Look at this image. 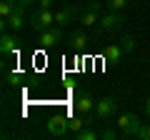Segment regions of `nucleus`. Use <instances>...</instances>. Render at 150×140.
Here are the masks:
<instances>
[{"label": "nucleus", "instance_id": "1", "mask_svg": "<svg viewBox=\"0 0 150 140\" xmlns=\"http://www.w3.org/2000/svg\"><path fill=\"white\" fill-rule=\"evenodd\" d=\"M115 125L120 130V138H138V130L143 120H138L133 113H118L115 115Z\"/></svg>", "mask_w": 150, "mask_h": 140}, {"label": "nucleus", "instance_id": "2", "mask_svg": "<svg viewBox=\"0 0 150 140\" xmlns=\"http://www.w3.org/2000/svg\"><path fill=\"white\" fill-rule=\"evenodd\" d=\"M118 113H120L118 98L105 95V98H100V100H95V118L98 120H110V118H115Z\"/></svg>", "mask_w": 150, "mask_h": 140}, {"label": "nucleus", "instance_id": "3", "mask_svg": "<svg viewBox=\"0 0 150 140\" xmlns=\"http://www.w3.org/2000/svg\"><path fill=\"white\" fill-rule=\"evenodd\" d=\"M28 25H30L35 33H40V30H48V28H53V25H55V13L50 10V8H38V10L30 15Z\"/></svg>", "mask_w": 150, "mask_h": 140}, {"label": "nucleus", "instance_id": "4", "mask_svg": "<svg viewBox=\"0 0 150 140\" xmlns=\"http://www.w3.org/2000/svg\"><path fill=\"white\" fill-rule=\"evenodd\" d=\"M90 35L85 33V28H75L73 33H70V38H68V43H70V50H73L75 55H80V53H85L88 48H90Z\"/></svg>", "mask_w": 150, "mask_h": 140}, {"label": "nucleus", "instance_id": "5", "mask_svg": "<svg viewBox=\"0 0 150 140\" xmlns=\"http://www.w3.org/2000/svg\"><path fill=\"white\" fill-rule=\"evenodd\" d=\"M123 23H125V18L118 10H105L100 15V30L103 33H115V30L123 28Z\"/></svg>", "mask_w": 150, "mask_h": 140}, {"label": "nucleus", "instance_id": "6", "mask_svg": "<svg viewBox=\"0 0 150 140\" xmlns=\"http://www.w3.org/2000/svg\"><path fill=\"white\" fill-rule=\"evenodd\" d=\"M25 25H28V20H25V5H18L15 13L3 20V30H10V33H20Z\"/></svg>", "mask_w": 150, "mask_h": 140}, {"label": "nucleus", "instance_id": "7", "mask_svg": "<svg viewBox=\"0 0 150 140\" xmlns=\"http://www.w3.org/2000/svg\"><path fill=\"white\" fill-rule=\"evenodd\" d=\"M18 48H20V38H18V33L3 30V35H0V55L8 58V55L18 53Z\"/></svg>", "mask_w": 150, "mask_h": 140}, {"label": "nucleus", "instance_id": "8", "mask_svg": "<svg viewBox=\"0 0 150 140\" xmlns=\"http://www.w3.org/2000/svg\"><path fill=\"white\" fill-rule=\"evenodd\" d=\"M45 128H48L50 135H55V138H63V135L70 133V120L65 118V115H53V118H48Z\"/></svg>", "mask_w": 150, "mask_h": 140}, {"label": "nucleus", "instance_id": "9", "mask_svg": "<svg viewBox=\"0 0 150 140\" xmlns=\"http://www.w3.org/2000/svg\"><path fill=\"white\" fill-rule=\"evenodd\" d=\"M60 38H63V28L60 25H53V28H48V30L38 33V43L43 45V48H55V45L60 43Z\"/></svg>", "mask_w": 150, "mask_h": 140}, {"label": "nucleus", "instance_id": "10", "mask_svg": "<svg viewBox=\"0 0 150 140\" xmlns=\"http://www.w3.org/2000/svg\"><path fill=\"white\" fill-rule=\"evenodd\" d=\"M75 110H78V115H90L95 110V100H93V95L88 90L75 93Z\"/></svg>", "mask_w": 150, "mask_h": 140}, {"label": "nucleus", "instance_id": "11", "mask_svg": "<svg viewBox=\"0 0 150 140\" xmlns=\"http://www.w3.org/2000/svg\"><path fill=\"white\" fill-rule=\"evenodd\" d=\"M100 15H103V10L85 5V8L80 10V15H78V20H80L83 28H95V25H100Z\"/></svg>", "mask_w": 150, "mask_h": 140}, {"label": "nucleus", "instance_id": "12", "mask_svg": "<svg viewBox=\"0 0 150 140\" xmlns=\"http://www.w3.org/2000/svg\"><path fill=\"white\" fill-rule=\"evenodd\" d=\"M78 15H80V10H78L75 5H63V8H58V10H55V25L65 28L68 23H73Z\"/></svg>", "mask_w": 150, "mask_h": 140}, {"label": "nucleus", "instance_id": "13", "mask_svg": "<svg viewBox=\"0 0 150 140\" xmlns=\"http://www.w3.org/2000/svg\"><path fill=\"white\" fill-rule=\"evenodd\" d=\"M123 55H125V50L120 48V43H110V45H105V48H103V60H105V63H110V65L123 63Z\"/></svg>", "mask_w": 150, "mask_h": 140}, {"label": "nucleus", "instance_id": "14", "mask_svg": "<svg viewBox=\"0 0 150 140\" xmlns=\"http://www.w3.org/2000/svg\"><path fill=\"white\" fill-rule=\"evenodd\" d=\"M20 5L18 0H0V18L5 20V18H10L13 13H15V8Z\"/></svg>", "mask_w": 150, "mask_h": 140}, {"label": "nucleus", "instance_id": "15", "mask_svg": "<svg viewBox=\"0 0 150 140\" xmlns=\"http://www.w3.org/2000/svg\"><path fill=\"white\" fill-rule=\"evenodd\" d=\"M100 138V130H95L93 125H85L80 133H75V140H98Z\"/></svg>", "mask_w": 150, "mask_h": 140}, {"label": "nucleus", "instance_id": "16", "mask_svg": "<svg viewBox=\"0 0 150 140\" xmlns=\"http://www.w3.org/2000/svg\"><path fill=\"white\" fill-rule=\"evenodd\" d=\"M118 43H120V48L125 50V55H128V53H133V50H135V38H133V35H123V38H120Z\"/></svg>", "mask_w": 150, "mask_h": 140}, {"label": "nucleus", "instance_id": "17", "mask_svg": "<svg viewBox=\"0 0 150 140\" xmlns=\"http://www.w3.org/2000/svg\"><path fill=\"white\" fill-rule=\"evenodd\" d=\"M130 5V0H108V3H105V8H108V10H125V8H128Z\"/></svg>", "mask_w": 150, "mask_h": 140}, {"label": "nucleus", "instance_id": "18", "mask_svg": "<svg viewBox=\"0 0 150 140\" xmlns=\"http://www.w3.org/2000/svg\"><path fill=\"white\" fill-rule=\"evenodd\" d=\"M100 138H103V140H115V138H120V130L105 128V130H100Z\"/></svg>", "mask_w": 150, "mask_h": 140}, {"label": "nucleus", "instance_id": "19", "mask_svg": "<svg viewBox=\"0 0 150 140\" xmlns=\"http://www.w3.org/2000/svg\"><path fill=\"white\" fill-rule=\"evenodd\" d=\"M138 140H150V123H143L138 130Z\"/></svg>", "mask_w": 150, "mask_h": 140}, {"label": "nucleus", "instance_id": "20", "mask_svg": "<svg viewBox=\"0 0 150 140\" xmlns=\"http://www.w3.org/2000/svg\"><path fill=\"white\" fill-rule=\"evenodd\" d=\"M5 78H8V80H5L8 85H18V83H20V78H23V75H20V73H5Z\"/></svg>", "mask_w": 150, "mask_h": 140}, {"label": "nucleus", "instance_id": "21", "mask_svg": "<svg viewBox=\"0 0 150 140\" xmlns=\"http://www.w3.org/2000/svg\"><path fill=\"white\" fill-rule=\"evenodd\" d=\"M38 8H53V0H35Z\"/></svg>", "mask_w": 150, "mask_h": 140}, {"label": "nucleus", "instance_id": "22", "mask_svg": "<svg viewBox=\"0 0 150 140\" xmlns=\"http://www.w3.org/2000/svg\"><path fill=\"white\" fill-rule=\"evenodd\" d=\"M145 118L150 120V98H148V100H145Z\"/></svg>", "mask_w": 150, "mask_h": 140}, {"label": "nucleus", "instance_id": "23", "mask_svg": "<svg viewBox=\"0 0 150 140\" xmlns=\"http://www.w3.org/2000/svg\"><path fill=\"white\" fill-rule=\"evenodd\" d=\"M18 3H20V5H25V8H28V5H33V3H35V0H18Z\"/></svg>", "mask_w": 150, "mask_h": 140}]
</instances>
